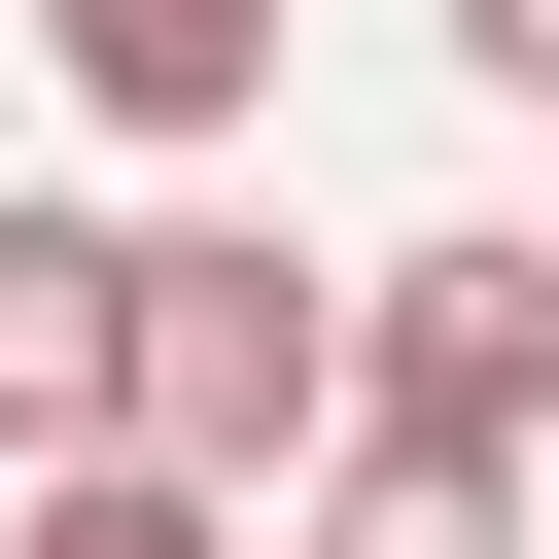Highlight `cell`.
<instances>
[{
  "instance_id": "7a4b0ae2",
  "label": "cell",
  "mask_w": 559,
  "mask_h": 559,
  "mask_svg": "<svg viewBox=\"0 0 559 559\" xmlns=\"http://www.w3.org/2000/svg\"><path fill=\"white\" fill-rule=\"evenodd\" d=\"M349 454H559V245H384L349 280Z\"/></svg>"
},
{
  "instance_id": "ba28073f",
  "label": "cell",
  "mask_w": 559,
  "mask_h": 559,
  "mask_svg": "<svg viewBox=\"0 0 559 559\" xmlns=\"http://www.w3.org/2000/svg\"><path fill=\"white\" fill-rule=\"evenodd\" d=\"M524 489H559V454H524Z\"/></svg>"
},
{
  "instance_id": "3957f363",
  "label": "cell",
  "mask_w": 559,
  "mask_h": 559,
  "mask_svg": "<svg viewBox=\"0 0 559 559\" xmlns=\"http://www.w3.org/2000/svg\"><path fill=\"white\" fill-rule=\"evenodd\" d=\"M105 419H140V210H0V454L70 489Z\"/></svg>"
},
{
  "instance_id": "6da1fadb",
  "label": "cell",
  "mask_w": 559,
  "mask_h": 559,
  "mask_svg": "<svg viewBox=\"0 0 559 559\" xmlns=\"http://www.w3.org/2000/svg\"><path fill=\"white\" fill-rule=\"evenodd\" d=\"M105 454H175V489L280 524V489L349 454V280H280L245 210H140V419H105Z\"/></svg>"
},
{
  "instance_id": "8992f818",
  "label": "cell",
  "mask_w": 559,
  "mask_h": 559,
  "mask_svg": "<svg viewBox=\"0 0 559 559\" xmlns=\"http://www.w3.org/2000/svg\"><path fill=\"white\" fill-rule=\"evenodd\" d=\"M0 559H280V524H245V489H175V454H70Z\"/></svg>"
},
{
  "instance_id": "5b68a950",
  "label": "cell",
  "mask_w": 559,
  "mask_h": 559,
  "mask_svg": "<svg viewBox=\"0 0 559 559\" xmlns=\"http://www.w3.org/2000/svg\"><path fill=\"white\" fill-rule=\"evenodd\" d=\"M280 559H524V489H489V454H314Z\"/></svg>"
},
{
  "instance_id": "52a82bcc",
  "label": "cell",
  "mask_w": 559,
  "mask_h": 559,
  "mask_svg": "<svg viewBox=\"0 0 559 559\" xmlns=\"http://www.w3.org/2000/svg\"><path fill=\"white\" fill-rule=\"evenodd\" d=\"M454 70H489V105H559V0H454Z\"/></svg>"
},
{
  "instance_id": "277c9868",
  "label": "cell",
  "mask_w": 559,
  "mask_h": 559,
  "mask_svg": "<svg viewBox=\"0 0 559 559\" xmlns=\"http://www.w3.org/2000/svg\"><path fill=\"white\" fill-rule=\"evenodd\" d=\"M35 70H70L105 140H245V105H280V0H35Z\"/></svg>"
}]
</instances>
